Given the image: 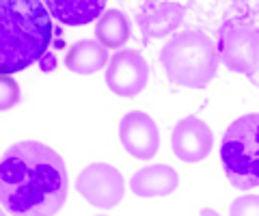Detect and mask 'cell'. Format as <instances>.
Here are the masks:
<instances>
[{
	"instance_id": "obj_1",
	"label": "cell",
	"mask_w": 259,
	"mask_h": 216,
	"mask_svg": "<svg viewBox=\"0 0 259 216\" xmlns=\"http://www.w3.org/2000/svg\"><path fill=\"white\" fill-rule=\"evenodd\" d=\"M69 195L63 158L37 141H20L0 158V203L20 216H52Z\"/></svg>"
},
{
	"instance_id": "obj_2",
	"label": "cell",
	"mask_w": 259,
	"mask_h": 216,
	"mask_svg": "<svg viewBox=\"0 0 259 216\" xmlns=\"http://www.w3.org/2000/svg\"><path fill=\"white\" fill-rule=\"evenodd\" d=\"M52 35V18L41 0H0V74L41 61Z\"/></svg>"
},
{
	"instance_id": "obj_3",
	"label": "cell",
	"mask_w": 259,
	"mask_h": 216,
	"mask_svg": "<svg viewBox=\"0 0 259 216\" xmlns=\"http://www.w3.org/2000/svg\"><path fill=\"white\" fill-rule=\"evenodd\" d=\"M160 63L173 84L186 89H205L216 78L221 57L205 30L188 28L162 46Z\"/></svg>"
},
{
	"instance_id": "obj_4",
	"label": "cell",
	"mask_w": 259,
	"mask_h": 216,
	"mask_svg": "<svg viewBox=\"0 0 259 216\" xmlns=\"http://www.w3.org/2000/svg\"><path fill=\"white\" fill-rule=\"evenodd\" d=\"M221 160L233 188L253 190L259 186V113H248L227 127Z\"/></svg>"
},
{
	"instance_id": "obj_5",
	"label": "cell",
	"mask_w": 259,
	"mask_h": 216,
	"mask_svg": "<svg viewBox=\"0 0 259 216\" xmlns=\"http://www.w3.org/2000/svg\"><path fill=\"white\" fill-rule=\"evenodd\" d=\"M218 57L231 71L257 80L259 74V20L253 15L227 18L216 28Z\"/></svg>"
},
{
	"instance_id": "obj_6",
	"label": "cell",
	"mask_w": 259,
	"mask_h": 216,
	"mask_svg": "<svg viewBox=\"0 0 259 216\" xmlns=\"http://www.w3.org/2000/svg\"><path fill=\"white\" fill-rule=\"evenodd\" d=\"M76 190L87 203H91L100 210H110L121 203L125 195V182L112 164L95 162L78 173Z\"/></svg>"
},
{
	"instance_id": "obj_7",
	"label": "cell",
	"mask_w": 259,
	"mask_h": 216,
	"mask_svg": "<svg viewBox=\"0 0 259 216\" xmlns=\"http://www.w3.org/2000/svg\"><path fill=\"white\" fill-rule=\"evenodd\" d=\"M149 82V65L136 50H123L108 61L106 87L119 98H136Z\"/></svg>"
},
{
	"instance_id": "obj_8",
	"label": "cell",
	"mask_w": 259,
	"mask_h": 216,
	"mask_svg": "<svg viewBox=\"0 0 259 216\" xmlns=\"http://www.w3.org/2000/svg\"><path fill=\"white\" fill-rule=\"evenodd\" d=\"M188 15V9L180 0H145L136 13L143 44L175 33Z\"/></svg>"
},
{
	"instance_id": "obj_9",
	"label": "cell",
	"mask_w": 259,
	"mask_h": 216,
	"mask_svg": "<svg viewBox=\"0 0 259 216\" xmlns=\"http://www.w3.org/2000/svg\"><path fill=\"white\" fill-rule=\"evenodd\" d=\"M188 9L194 26L201 30H216L227 18L253 15L259 20V0H180Z\"/></svg>"
},
{
	"instance_id": "obj_10",
	"label": "cell",
	"mask_w": 259,
	"mask_h": 216,
	"mask_svg": "<svg viewBox=\"0 0 259 216\" xmlns=\"http://www.w3.org/2000/svg\"><path fill=\"white\" fill-rule=\"evenodd\" d=\"M214 145V134L207 127V123L199 117H184L177 121L171 134V147L173 154L182 160V162L194 164L203 160Z\"/></svg>"
},
{
	"instance_id": "obj_11",
	"label": "cell",
	"mask_w": 259,
	"mask_h": 216,
	"mask_svg": "<svg viewBox=\"0 0 259 216\" xmlns=\"http://www.w3.org/2000/svg\"><path fill=\"white\" fill-rule=\"evenodd\" d=\"M119 141L130 156L149 160L158 154L160 132L149 115L141 113V110H132L119 123Z\"/></svg>"
},
{
	"instance_id": "obj_12",
	"label": "cell",
	"mask_w": 259,
	"mask_h": 216,
	"mask_svg": "<svg viewBox=\"0 0 259 216\" xmlns=\"http://www.w3.org/2000/svg\"><path fill=\"white\" fill-rule=\"evenodd\" d=\"M180 186V175L168 164H149L139 169L132 180H130V188L136 197L143 199H156L166 197L177 190Z\"/></svg>"
},
{
	"instance_id": "obj_13",
	"label": "cell",
	"mask_w": 259,
	"mask_h": 216,
	"mask_svg": "<svg viewBox=\"0 0 259 216\" xmlns=\"http://www.w3.org/2000/svg\"><path fill=\"white\" fill-rule=\"evenodd\" d=\"M108 0H44L52 18L65 26H84L100 18Z\"/></svg>"
},
{
	"instance_id": "obj_14",
	"label": "cell",
	"mask_w": 259,
	"mask_h": 216,
	"mask_svg": "<svg viewBox=\"0 0 259 216\" xmlns=\"http://www.w3.org/2000/svg\"><path fill=\"white\" fill-rule=\"evenodd\" d=\"M108 61L110 59H108L106 46H102L100 41H95V39H82V41H78L67 52L65 65H67V69L74 71V74L89 76V74L100 71Z\"/></svg>"
},
{
	"instance_id": "obj_15",
	"label": "cell",
	"mask_w": 259,
	"mask_h": 216,
	"mask_svg": "<svg viewBox=\"0 0 259 216\" xmlns=\"http://www.w3.org/2000/svg\"><path fill=\"white\" fill-rule=\"evenodd\" d=\"M95 39L106 48H121L130 39V20L123 11L110 9L102 13L95 26Z\"/></svg>"
},
{
	"instance_id": "obj_16",
	"label": "cell",
	"mask_w": 259,
	"mask_h": 216,
	"mask_svg": "<svg viewBox=\"0 0 259 216\" xmlns=\"http://www.w3.org/2000/svg\"><path fill=\"white\" fill-rule=\"evenodd\" d=\"M20 102V87L9 74H0V110H9Z\"/></svg>"
},
{
	"instance_id": "obj_17",
	"label": "cell",
	"mask_w": 259,
	"mask_h": 216,
	"mask_svg": "<svg viewBox=\"0 0 259 216\" xmlns=\"http://www.w3.org/2000/svg\"><path fill=\"white\" fill-rule=\"evenodd\" d=\"M231 216H259V195H244L229 205Z\"/></svg>"
},
{
	"instance_id": "obj_18",
	"label": "cell",
	"mask_w": 259,
	"mask_h": 216,
	"mask_svg": "<svg viewBox=\"0 0 259 216\" xmlns=\"http://www.w3.org/2000/svg\"><path fill=\"white\" fill-rule=\"evenodd\" d=\"M0 212H3V207H0Z\"/></svg>"
}]
</instances>
